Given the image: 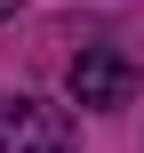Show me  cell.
<instances>
[{"label":"cell","instance_id":"6da1fadb","mask_svg":"<svg viewBox=\"0 0 144 153\" xmlns=\"http://www.w3.org/2000/svg\"><path fill=\"white\" fill-rule=\"evenodd\" d=\"M0 153H80V121L48 97H0Z\"/></svg>","mask_w":144,"mask_h":153},{"label":"cell","instance_id":"7a4b0ae2","mask_svg":"<svg viewBox=\"0 0 144 153\" xmlns=\"http://www.w3.org/2000/svg\"><path fill=\"white\" fill-rule=\"evenodd\" d=\"M128 97H136V56L112 48V40H88V48L72 56V105L112 113V105H128Z\"/></svg>","mask_w":144,"mask_h":153},{"label":"cell","instance_id":"3957f363","mask_svg":"<svg viewBox=\"0 0 144 153\" xmlns=\"http://www.w3.org/2000/svg\"><path fill=\"white\" fill-rule=\"evenodd\" d=\"M16 8H24V0H0V16H16Z\"/></svg>","mask_w":144,"mask_h":153}]
</instances>
